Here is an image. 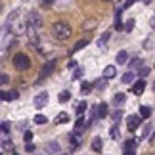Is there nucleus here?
I'll return each mask as SVG.
<instances>
[{
    "label": "nucleus",
    "instance_id": "nucleus-34",
    "mask_svg": "<svg viewBox=\"0 0 155 155\" xmlns=\"http://www.w3.org/2000/svg\"><path fill=\"white\" fill-rule=\"evenodd\" d=\"M69 98H71V92H61V94H59V102H61V104H65Z\"/></svg>",
    "mask_w": 155,
    "mask_h": 155
},
{
    "label": "nucleus",
    "instance_id": "nucleus-39",
    "mask_svg": "<svg viewBox=\"0 0 155 155\" xmlns=\"http://www.w3.org/2000/svg\"><path fill=\"white\" fill-rule=\"evenodd\" d=\"M23 140H25L27 144H31V140H33V132H31V130H25V138H23Z\"/></svg>",
    "mask_w": 155,
    "mask_h": 155
},
{
    "label": "nucleus",
    "instance_id": "nucleus-38",
    "mask_svg": "<svg viewBox=\"0 0 155 155\" xmlns=\"http://www.w3.org/2000/svg\"><path fill=\"white\" fill-rule=\"evenodd\" d=\"M8 81H10V77L6 75V73H2V75H0V82H2V86H6V84H8Z\"/></svg>",
    "mask_w": 155,
    "mask_h": 155
},
{
    "label": "nucleus",
    "instance_id": "nucleus-9",
    "mask_svg": "<svg viewBox=\"0 0 155 155\" xmlns=\"http://www.w3.org/2000/svg\"><path fill=\"white\" fill-rule=\"evenodd\" d=\"M17 94L15 90H4L2 94H0V98H2V102H14V100H17Z\"/></svg>",
    "mask_w": 155,
    "mask_h": 155
},
{
    "label": "nucleus",
    "instance_id": "nucleus-48",
    "mask_svg": "<svg viewBox=\"0 0 155 155\" xmlns=\"http://www.w3.org/2000/svg\"><path fill=\"white\" fill-rule=\"evenodd\" d=\"M142 2H144V4H151V0H142Z\"/></svg>",
    "mask_w": 155,
    "mask_h": 155
},
{
    "label": "nucleus",
    "instance_id": "nucleus-22",
    "mask_svg": "<svg viewBox=\"0 0 155 155\" xmlns=\"http://www.w3.org/2000/svg\"><path fill=\"white\" fill-rule=\"evenodd\" d=\"M138 67H144V59H142V58H134L132 61H130V71H134Z\"/></svg>",
    "mask_w": 155,
    "mask_h": 155
},
{
    "label": "nucleus",
    "instance_id": "nucleus-17",
    "mask_svg": "<svg viewBox=\"0 0 155 155\" xmlns=\"http://www.w3.org/2000/svg\"><path fill=\"white\" fill-rule=\"evenodd\" d=\"M92 150L98 151V153H102V150H104V142H102V138H94V140H92Z\"/></svg>",
    "mask_w": 155,
    "mask_h": 155
},
{
    "label": "nucleus",
    "instance_id": "nucleus-8",
    "mask_svg": "<svg viewBox=\"0 0 155 155\" xmlns=\"http://www.w3.org/2000/svg\"><path fill=\"white\" fill-rule=\"evenodd\" d=\"M144 90H146V82H144V79L136 81L134 84H132V94H134V96H142V94H144Z\"/></svg>",
    "mask_w": 155,
    "mask_h": 155
},
{
    "label": "nucleus",
    "instance_id": "nucleus-35",
    "mask_svg": "<svg viewBox=\"0 0 155 155\" xmlns=\"http://www.w3.org/2000/svg\"><path fill=\"white\" fill-rule=\"evenodd\" d=\"M138 75H140V79H144L146 75H150V67H146V65H144V67H140V73Z\"/></svg>",
    "mask_w": 155,
    "mask_h": 155
},
{
    "label": "nucleus",
    "instance_id": "nucleus-16",
    "mask_svg": "<svg viewBox=\"0 0 155 155\" xmlns=\"http://www.w3.org/2000/svg\"><path fill=\"white\" fill-rule=\"evenodd\" d=\"M124 63H128V54L124 50H121L117 54V65H124Z\"/></svg>",
    "mask_w": 155,
    "mask_h": 155
},
{
    "label": "nucleus",
    "instance_id": "nucleus-11",
    "mask_svg": "<svg viewBox=\"0 0 155 155\" xmlns=\"http://www.w3.org/2000/svg\"><path fill=\"white\" fill-rule=\"evenodd\" d=\"M88 127H90V123L79 117V119H77V123H75V132H82V130H86Z\"/></svg>",
    "mask_w": 155,
    "mask_h": 155
},
{
    "label": "nucleus",
    "instance_id": "nucleus-40",
    "mask_svg": "<svg viewBox=\"0 0 155 155\" xmlns=\"http://www.w3.org/2000/svg\"><path fill=\"white\" fill-rule=\"evenodd\" d=\"M81 77H82V69H75V75H73V79H75V81H79Z\"/></svg>",
    "mask_w": 155,
    "mask_h": 155
},
{
    "label": "nucleus",
    "instance_id": "nucleus-4",
    "mask_svg": "<svg viewBox=\"0 0 155 155\" xmlns=\"http://www.w3.org/2000/svg\"><path fill=\"white\" fill-rule=\"evenodd\" d=\"M54 71H56V61H54V59H50V61H46V63L42 65V69H40V75H38L40 79H38V82L44 81V79H48Z\"/></svg>",
    "mask_w": 155,
    "mask_h": 155
},
{
    "label": "nucleus",
    "instance_id": "nucleus-33",
    "mask_svg": "<svg viewBox=\"0 0 155 155\" xmlns=\"http://www.w3.org/2000/svg\"><path fill=\"white\" fill-rule=\"evenodd\" d=\"M105 84H107V79H100V81H96V84H94V86H96V88H100V90H104V88H105Z\"/></svg>",
    "mask_w": 155,
    "mask_h": 155
},
{
    "label": "nucleus",
    "instance_id": "nucleus-15",
    "mask_svg": "<svg viewBox=\"0 0 155 155\" xmlns=\"http://www.w3.org/2000/svg\"><path fill=\"white\" fill-rule=\"evenodd\" d=\"M113 23H115L117 31H124V25H123V21H121V10L115 12V21H113Z\"/></svg>",
    "mask_w": 155,
    "mask_h": 155
},
{
    "label": "nucleus",
    "instance_id": "nucleus-13",
    "mask_svg": "<svg viewBox=\"0 0 155 155\" xmlns=\"http://www.w3.org/2000/svg\"><path fill=\"white\" fill-rule=\"evenodd\" d=\"M124 100H127V96H124L123 92H117L115 96H113V105H117V107H121L124 104Z\"/></svg>",
    "mask_w": 155,
    "mask_h": 155
},
{
    "label": "nucleus",
    "instance_id": "nucleus-36",
    "mask_svg": "<svg viewBox=\"0 0 155 155\" xmlns=\"http://www.w3.org/2000/svg\"><path fill=\"white\" fill-rule=\"evenodd\" d=\"M119 119H123V111L121 109H115V111H113V121H119Z\"/></svg>",
    "mask_w": 155,
    "mask_h": 155
},
{
    "label": "nucleus",
    "instance_id": "nucleus-1",
    "mask_svg": "<svg viewBox=\"0 0 155 155\" xmlns=\"http://www.w3.org/2000/svg\"><path fill=\"white\" fill-rule=\"evenodd\" d=\"M52 35L56 40H67L71 37V27L65 21H56L52 25Z\"/></svg>",
    "mask_w": 155,
    "mask_h": 155
},
{
    "label": "nucleus",
    "instance_id": "nucleus-25",
    "mask_svg": "<svg viewBox=\"0 0 155 155\" xmlns=\"http://www.w3.org/2000/svg\"><path fill=\"white\" fill-rule=\"evenodd\" d=\"M140 115H142V119H147L151 115V107L150 105H142L140 107Z\"/></svg>",
    "mask_w": 155,
    "mask_h": 155
},
{
    "label": "nucleus",
    "instance_id": "nucleus-27",
    "mask_svg": "<svg viewBox=\"0 0 155 155\" xmlns=\"http://www.w3.org/2000/svg\"><path fill=\"white\" fill-rule=\"evenodd\" d=\"M92 92V84L90 82H82L81 84V94H90Z\"/></svg>",
    "mask_w": 155,
    "mask_h": 155
},
{
    "label": "nucleus",
    "instance_id": "nucleus-3",
    "mask_svg": "<svg viewBox=\"0 0 155 155\" xmlns=\"http://www.w3.org/2000/svg\"><path fill=\"white\" fill-rule=\"evenodd\" d=\"M25 21H27V27L29 29H40V27H42V17H40L37 12L27 14L25 15Z\"/></svg>",
    "mask_w": 155,
    "mask_h": 155
},
{
    "label": "nucleus",
    "instance_id": "nucleus-37",
    "mask_svg": "<svg viewBox=\"0 0 155 155\" xmlns=\"http://www.w3.org/2000/svg\"><path fill=\"white\" fill-rule=\"evenodd\" d=\"M124 147H128V150H136V140H127V142H124Z\"/></svg>",
    "mask_w": 155,
    "mask_h": 155
},
{
    "label": "nucleus",
    "instance_id": "nucleus-42",
    "mask_svg": "<svg viewBox=\"0 0 155 155\" xmlns=\"http://www.w3.org/2000/svg\"><path fill=\"white\" fill-rule=\"evenodd\" d=\"M40 4H42V6H46V8H48V6L56 4V0H40Z\"/></svg>",
    "mask_w": 155,
    "mask_h": 155
},
{
    "label": "nucleus",
    "instance_id": "nucleus-45",
    "mask_svg": "<svg viewBox=\"0 0 155 155\" xmlns=\"http://www.w3.org/2000/svg\"><path fill=\"white\" fill-rule=\"evenodd\" d=\"M151 44H153V38H147V40H146V42H144V46H146V48H150V46H151Z\"/></svg>",
    "mask_w": 155,
    "mask_h": 155
},
{
    "label": "nucleus",
    "instance_id": "nucleus-14",
    "mask_svg": "<svg viewBox=\"0 0 155 155\" xmlns=\"http://www.w3.org/2000/svg\"><path fill=\"white\" fill-rule=\"evenodd\" d=\"M134 79H136V73H134V71H127V73L123 75V82H124V84H132Z\"/></svg>",
    "mask_w": 155,
    "mask_h": 155
},
{
    "label": "nucleus",
    "instance_id": "nucleus-30",
    "mask_svg": "<svg viewBox=\"0 0 155 155\" xmlns=\"http://www.w3.org/2000/svg\"><path fill=\"white\" fill-rule=\"evenodd\" d=\"M134 25H136V21H134V19H128L127 23H124V31H127V33H130V31L134 29Z\"/></svg>",
    "mask_w": 155,
    "mask_h": 155
},
{
    "label": "nucleus",
    "instance_id": "nucleus-29",
    "mask_svg": "<svg viewBox=\"0 0 155 155\" xmlns=\"http://www.w3.org/2000/svg\"><path fill=\"white\" fill-rule=\"evenodd\" d=\"M86 107H88V105H86V102H81L79 105H77V115H79V117H81V115H82V113H84V111H86Z\"/></svg>",
    "mask_w": 155,
    "mask_h": 155
},
{
    "label": "nucleus",
    "instance_id": "nucleus-24",
    "mask_svg": "<svg viewBox=\"0 0 155 155\" xmlns=\"http://www.w3.org/2000/svg\"><path fill=\"white\" fill-rule=\"evenodd\" d=\"M107 115V104H98V119H104Z\"/></svg>",
    "mask_w": 155,
    "mask_h": 155
},
{
    "label": "nucleus",
    "instance_id": "nucleus-19",
    "mask_svg": "<svg viewBox=\"0 0 155 155\" xmlns=\"http://www.w3.org/2000/svg\"><path fill=\"white\" fill-rule=\"evenodd\" d=\"M86 44H88V38H82V40H79V42H77V44H75V46H73V48H71L69 52H71V54H75V52L82 50V48H84Z\"/></svg>",
    "mask_w": 155,
    "mask_h": 155
},
{
    "label": "nucleus",
    "instance_id": "nucleus-18",
    "mask_svg": "<svg viewBox=\"0 0 155 155\" xmlns=\"http://www.w3.org/2000/svg\"><path fill=\"white\" fill-rule=\"evenodd\" d=\"M107 40H109V33H104L102 38L98 40V48H100V50H105V48H107Z\"/></svg>",
    "mask_w": 155,
    "mask_h": 155
},
{
    "label": "nucleus",
    "instance_id": "nucleus-10",
    "mask_svg": "<svg viewBox=\"0 0 155 155\" xmlns=\"http://www.w3.org/2000/svg\"><path fill=\"white\" fill-rule=\"evenodd\" d=\"M81 142H82L81 132H73V134H69V144H71V147H73V150L81 146Z\"/></svg>",
    "mask_w": 155,
    "mask_h": 155
},
{
    "label": "nucleus",
    "instance_id": "nucleus-49",
    "mask_svg": "<svg viewBox=\"0 0 155 155\" xmlns=\"http://www.w3.org/2000/svg\"><path fill=\"white\" fill-rule=\"evenodd\" d=\"M153 90H155V82H153Z\"/></svg>",
    "mask_w": 155,
    "mask_h": 155
},
{
    "label": "nucleus",
    "instance_id": "nucleus-44",
    "mask_svg": "<svg viewBox=\"0 0 155 155\" xmlns=\"http://www.w3.org/2000/svg\"><path fill=\"white\" fill-rule=\"evenodd\" d=\"M124 155H136L134 150H128V147H124Z\"/></svg>",
    "mask_w": 155,
    "mask_h": 155
},
{
    "label": "nucleus",
    "instance_id": "nucleus-7",
    "mask_svg": "<svg viewBox=\"0 0 155 155\" xmlns=\"http://www.w3.org/2000/svg\"><path fill=\"white\" fill-rule=\"evenodd\" d=\"M33 104H35V107H37V109H40V107H44L46 104H48V94H46V92H40V94H37V96H35V100H33Z\"/></svg>",
    "mask_w": 155,
    "mask_h": 155
},
{
    "label": "nucleus",
    "instance_id": "nucleus-12",
    "mask_svg": "<svg viewBox=\"0 0 155 155\" xmlns=\"http://www.w3.org/2000/svg\"><path fill=\"white\" fill-rule=\"evenodd\" d=\"M115 75H117V69L113 67V65H107V67L104 69V79H107V81H109V79H113Z\"/></svg>",
    "mask_w": 155,
    "mask_h": 155
},
{
    "label": "nucleus",
    "instance_id": "nucleus-26",
    "mask_svg": "<svg viewBox=\"0 0 155 155\" xmlns=\"http://www.w3.org/2000/svg\"><path fill=\"white\" fill-rule=\"evenodd\" d=\"M33 123H37V124H46V123H48V117H46V115H40V113H38V115H35Z\"/></svg>",
    "mask_w": 155,
    "mask_h": 155
},
{
    "label": "nucleus",
    "instance_id": "nucleus-6",
    "mask_svg": "<svg viewBox=\"0 0 155 155\" xmlns=\"http://www.w3.org/2000/svg\"><path fill=\"white\" fill-rule=\"evenodd\" d=\"M44 153L46 155H59L61 153V146H59L56 140H52L48 144H44Z\"/></svg>",
    "mask_w": 155,
    "mask_h": 155
},
{
    "label": "nucleus",
    "instance_id": "nucleus-32",
    "mask_svg": "<svg viewBox=\"0 0 155 155\" xmlns=\"http://www.w3.org/2000/svg\"><path fill=\"white\" fill-rule=\"evenodd\" d=\"M150 132H151V124L147 123V124H144V130H142V136H144V138H147V136H150Z\"/></svg>",
    "mask_w": 155,
    "mask_h": 155
},
{
    "label": "nucleus",
    "instance_id": "nucleus-28",
    "mask_svg": "<svg viewBox=\"0 0 155 155\" xmlns=\"http://www.w3.org/2000/svg\"><path fill=\"white\" fill-rule=\"evenodd\" d=\"M8 134H10V123L8 121H2V136H4V138H8Z\"/></svg>",
    "mask_w": 155,
    "mask_h": 155
},
{
    "label": "nucleus",
    "instance_id": "nucleus-47",
    "mask_svg": "<svg viewBox=\"0 0 155 155\" xmlns=\"http://www.w3.org/2000/svg\"><path fill=\"white\" fill-rule=\"evenodd\" d=\"M151 29L155 31V17H151Z\"/></svg>",
    "mask_w": 155,
    "mask_h": 155
},
{
    "label": "nucleus",
    "instance_id": "nucleus-5",
    "mask_svg": "<svg viewBox=\"0 0 155 155\" xmlns=\"http://www.w3.org/2000/svg\"><path fill=\"white\" fill-rule=\"evenodd\" d=\"M140 124H142V115H130V117H127V128L130 130V132L138 130Z\"/></svg>",
    "mask_w": 155,
    "mask_h": 155
},
{
    "label": "nucleus",
    "instance_id": "nucleus-21",
    "mask_svg": "<svg viewBox=\"0 0 155 155\" xmlns=\"http://www.w3.org/2000/svg\"><path fill=\"white\" fill-rule=\"evenodd\" d=\"M109 136L113 140H119L121 138V130H119V124H113V127L109 128Z\"/></svg>",
    "mask_w": 155,
    "mask_h": 155
},
{
    "label": "nucleus",
    "instance_id": "nucleus-43",
    "mask_svg": "<svg viewBox=\"0 0 155 155\" xmlns=\"http://www.w3.org/2000/svg\"><path fill=\"white\" fill-rule=\"evenodd\" d=\"M67 67H69V69H77V61H75V59H71V61H67Z\"/></svg>",
    "mask_w": 155,
    "mask_h": 155
},
{
    "label": "nucleus",
    "instance_id": "nucleus-41",
    "mask_svg": "<svg viewBox=\"0 0 155 155\" xmlns=\"http://www.w3.org/2000/svg\"><path fill=\"white\" fill-rule=\"evenodd\" d=\"M134 2H138V0H127V2L123 4V10H127V8H130V6H132Z\"/></svg>",
    "mask_w": 155,
    "mask_h": 155
},
{
    "label": "nucleus",
    "instance_id": "nucleus-31",
    "mask_svg": "<svg viewBox=\"0 0 155 155\" xmlns=\"http://www.w3.org/2000/svg\"><path fill=\"white\" fill-rule=\"evenodd\" d=\"M71 2H73V0H56V6L58 8H67Z\"/></svg>",
    "mask_w": 155,
    "mask_h": 155
},
{
    "label": "nucleus",
    "instance_id": "nucleus-2",
    "mask_svg": "<svg viewBox=\"0 0 155 155\" xmlns=\"http://www.w3.org/2000/svg\"><path fill=\"white\" fill-rule=\"evenodd\" d=\"M12 63H14V67L17 71H27L29 67H31V59H29L27 54L23 52H17L14 58H12Z\"/></svg>",
    "mask_w": 155,
    "mask_h": 155
},
{
    "label": "nucleus",
    "instance_id": "nucleus-20",
    "mask_svg": "<svg viewBox=\"0 0 155 155\" xmlns=\"http://www.w3.org/2000/svg\"><path fill=\"white\" fill-rule=\"evenodd\" d=\"M12 150H14V144H12V140L2 138V153H8V151H12Z\"/></svg>",
    "mask_w": 155,
    "mask_h": 155
},
{
    "label": "nucleus",
    "instance_id": "nucleus-46",
    "mask_svg": "<svg viewBox=\"0 0 155 155\" xmlns=\"http://www.w3.org/2000/svg\"><path fill=\"white\" fill-rule=\"evenodd\" d=\"M25 150L31 153V151H35V146H33V144H27V146H25Z\"/></svg>",
    "mask_w": 155,
    "mask_h": 155
},
{
    "label": "nucleus",
    "instance_id": "nucleus-23",
    "mask_svg": "<svg viewBox=\"0 0 155 155\" xmlns=\"http://www.w3.org/2000/svg\"><path fill=\"white\" fill-rule=\"evenodd\" d=\"M67 121H69V115H67V113H58L54 123H56V124H63V123H67Z\"/></svg>",
    "mask_w": 155,
    "mask_h": 155
}]
</instances>
